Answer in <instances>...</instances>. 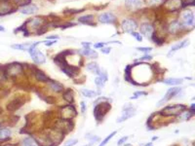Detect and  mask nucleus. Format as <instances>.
<instances>
[{"label": "nucleus", "instance_id": "f257e3e1", "mask_svg": "<svg viewBox=\"0 0 195 146\" xmlns=\"http://www.w3.org/2000/svg\"><path fill=\"white\" fill-rule=\"evenodd\" d=\"M185 105L184 104H174L165 107L162 111H161V115L163 116H176L179 115L181 112L185 110Z\"/></svg>", "mask_w": 195, "mask_h": 146}, {"label": "nucleus", "instance_id": "f03ea898", "mask_svg": "<svg viewBox=\"0 0 195 146\" xmlns=\"http://www.w3.org/2000/svg\"><path fill=\"white\" fill-rule=\"evenodd\" d=\"M38 44H39V42H37L36 44L30 45V47L28 51L29 52V54H30V56L33 59V62H34L35 63H44L46 62V58H45V56L42 54V53L36 49V46Z\"/></svg>", "mask_w": 195, "mask_h": 146}, {"label": "nucleus", "instance_id": "7ed1b4c3", "mask_svg": "<svg viewBox=\"0 0 195 146\" xmlns=\"http://www.w3.org/2000/svg\"><path fill=\"white\" fill-rule=\"evenodd\" d=\"M109 109L110 105L109 103H99L94 109V115H95L97 121H102L104 116L107 113V111Z\"/></svg>", "mask_w": 195, "mask_h": 146}, {"label": "nucleus", "instance_id": "20e7f679", "mask_svg": "<svg viewBox=\"0 0 195 146\" xmlns=\"http://www.w3.org/2000/svg\"><path fill=\"white\" fill-rule=\"evenodd\" d=\"M135 114H136V110L134 109V107H132L131 105H126V106H124L122 115H121V117H119L117 119V123L124 122V121L128 120L129 118L133 117Z\"/></svg>", "mask_w": 195, "mask_h": 146}, {"label": "nucleus", "instance_id": "39448f33", "mask_svg": "<svg viewBox=\"0 0 195 146\" xmlns=\"http://www.w3.org/2000/svg\"><path fill=\"white\" fill-rule=\"evenodd\" d=\"M179 92H180V88H179V87H175V88L169 89V90H168V91L166 92V94H165V96L163 97V98L157 102V105L163 104V103H165V102H167V101H169L170 99H172L174 97H176Z\"/></svg>", "mask_w": 195, "mask_h": 146}, {"label": "nucleus", "instance_id": "423d86ee", "mask_svg": "<svg viewBox=\"0 0 195 146\" xmlns=\"http://www.w3.org/2000/svg\"><path fill=\"white\" fill-rule=\"evenodd\" d=\"M165 7L170 12L178 11L184 7V3L181 0H167L165 2Z\"/></svg>", "mask_w": 195, "mask_h": 146}, {"label": "nucleus", "instance_id": "0eeeda50", "mask_svg": "<svg viewBox=\"0 0 195 146\" xmlns=\"http://www.w3.org/2000/svg\"><path fill=\"white\" fill-rule=\"evenodd\" d=\"M181 24L185 26H193L194 25V15L191 12H184L180 16Z\"/></svg>", "mask_w": 195, "mask_h": 146}, {"label": "nucleus", "instance_id": "6e6552de", "mask_svg": "<svg viewBox=\"0 0 195 146\" xmlns=\"http://www.w3.org/2000/svg\"><path fill=\"white\" fill-rule=\"evenodd\" d=\"M122 28L127 33H132L137 28V22L134 19H125L122 23Z\"/></svg>", "mask_w": 195, "mask_h": 146}, {"label": "nucleus", "instance_id": "1a4fd4ad", "mask_svg": "<svg viewBox=\"0 0 195 146\" xmlns=\"http://www.w3.org/2000/svg\"><path fill=\"white\" fill-rule=\"evenodd\" d=\"M6 72L8 73L9 75L15 76L18 75L22 72V65L19 63H13V64H9L7 67L5 68Z\"/></svg>", "mask_w": 195, "mask_h": 146}, {"label": "nucleus", "instance_id": "9d476101", "mask_svg": "<svg viewBox=\"0 0 195 146\" xmlns=\"http://www.w3.org/2000/svg\"><path fill=\"white\" fill-rule=\"evenodd\" d=\"M99 21L103 24H112L116 21V18L111 13H103L99 16Z\"/></svg>", "mask_w": 195, "mask_h": 146}, {"label": "nucleus", "instance_id": "9b49d317", "mask_svg": "<svg viewBox=\"0 0 195 146\" xmlns=\"http://www.w3.org/2000/svg\"><path fill=\"white\" fill-rule=\"evenodd\" d=\"M140 32L145 37H151V35L154 33V28L150 24H143L140 26Z\"/></svg>", "mask_w": 195, "mask_h": 146}, {"label": "nucleus", "instance_id": "f8f14e48", "mask_svg": "<svg viewBox=\"0 0 195 146\" xmlns=\"http://www.w3.org/2000/svg\"><path fill=\"white\" fill-rule=\"evenodd\" d=\"M188 44H189V42H188V40H184V41L179 42V43H177L176 45H174L173 47L171 48L170 52L168 53V57H172L175 52L179 51V49H181V48H184V47H186V46H187Z\"/></svg>", "mask_w": 195, "mask_h": 146}, {"label": "nucleus", "instance_id": "ddd939ff", "mask_svg": "<svg viewBox=\"0 0 195 146\" xmlns=\"http://www.w3.org/2000/svg\"><path fill=\"white\" fill-rule=\"evenodd\" d=\"M37 11V6L35 5H32V4H29V5H25L24 7H22L20 9V12L22 13V14L24 15H31L33 13H35Z\"/></svg>", "mask_w": 195, "mask_h": 146}, {"label": "nucleus", "instance_id": "4468645a", "mask_svg": "<svg viewBox=\"0 0 195 146\" xmlns=\"http://www.w3.org/2000/svg\"><path fill=\"white\" fill-rule=\"evenodd\" d=\"M181 28H183V24L178 21H174L171 23V24L169 26V31L172 33V34H176V33H178L179 30H181Z\"/></svg>", "mask_w": 195, "mask_h": 146}, {"label": "nucleus", "instance_id": "2eb2a0df", "mask_svg": "<svg viewBox=\"0 0 195 146\" xmlns=\"http://www.w3.org/2000/svg\"><path fill=\"white\" fill-rule=\"evenodd\" d=\"M34 75H35V78L40 82H48L49 81V78L47 77L42 71H40L38 69L34 70Z\"/></svg>", "mask_w": 195, "mask_h": 146}, {"label": "nucleus", "instance_id": "dca6fc26", "mask_svg": "<svg viewBox=\"0 0 195 146\" xmlns=\"http://www.w3.org/2000/svg\"><path fill=\"white\" fill-rule=\"evenodd\" d=\"M183 79H179V78H169V79H166V80L162 81L164 84L166 85H170V86H177L183 83Z\"/></svg>", "mask_w": 195, "mask_h": 146}, {"label": "nucleus", "instance_id": "f3484780", "mask_svg": "<svg viewBox=\"0 0 195 146\" xmlns=\"http://www.w3.org/2000/svg\"><path fill=\"white\" fill-rule=\"evenodd\" d=\"M93 21H94V17L92 15H86V16H83L81 18H79V22L84 24H92V25H94L95 24L93 23Z\"/></svg>", "mask_w": 195, "mask_h": 146}, {"label": "nucleus", "instance_id": "a211bd4d", "mask_svg": "<svg viewBox=\"0 0 195 146\" xmlns=\"http://www.w3.org/2000/svg\"><path fill=\"white\" fill-rule=\"evenodd\" d=\"M83 56H86V57H89L91 58H98V53L95 52L94 50H91L90 48L88 49H85L84 51H81L80 52Z\"/></svg>", "mask_w": 195, "mask_h": 146}, {"label": "nucleus", "instance_id": "6ab92c4d", "mask_svg": "<svg viewBox=\"0 0 195 146\" xmlns=\"http://www.w3.org/2000/svg\"><path fill=\"white\" fill-rule=\"evenodd\" d=\"M87 68H88V70H90L93 74H100V67H99V65L96 63V62H91L89 63L88 65H87Z\"/></svg>", "mask_w": 195, "mask_h": 146}, {"label": "nucleus", "instance_id": "aec40b11", "mask_svg": "<svg viewBox=\"0 0 195 146\" xmlns=\"http://www.w3.org/2000/svg\"><path fill=\"white\" fill-rule=\"evenodd\" d=\"M82 95L86 97H97V92L95 91H92L89 89H81Z\"/></svg>", "mask_w": 195, "mask_h": 146}, {"label": "nucleus", "instance_id": "412c9836", "mask_svg": "<svg viewBox=\"0 0 195 146\" xmlns=\"http://www.w3.org/2000/svg\"><path fill=\"white\" fill-rule=\"evenodd\" d=\"M10 135H11V131L9 129H0V139L1 140L9 138Z\"/></svg>", "mask_w": 195, "mask_h": 146}, {"label": "nucleus", "instance_id": "4be33fe9", "mask_svg": "<svg viewBox=\"0 0 195 146\" xmlns=\"http://www.w3.org/2000/svg\"><path fill=\"white\" fill-rule=\"evenodd\" d=\"M31 44H14L12 45L13 49L16 50H21V51H28L30 47Z\"/></svg>", "mask_w": 195, "mask_h": 146}, {"label": "nucleus", "instance_id": "5701e85b", "mask_svg": "<svg viewBox=\"0 0 195 146\" xmlns=\"http://www.w3.org/2000/svg\"><path fill=\"white\" fill-rule=\"evenodd\" d=\"M50 87L53 91H55L57 92H62L63 91V86L59 84L58 82H54V81H51L50 82Z\"/></svg>", "mask_w": 195, "mask_h": 146}, {"label": "nucleus", "instance_id": "b1692460", "mask_svg": "<svg viewBox=\"0 0 195 146\" xmlns=\"http://www.w3.org/2000/svg\"><path fill=\"white\" fill-rule=\"evenodd\" d=\"M22 105V102H21V101H20V99H16V101H12L9 105H8V109L11 111H13V110H16V109H18L20 106Z\"/></svg>", "mask_w": 195, "mask_h": 146}, {"label": "nucleus", "instance_id": "393cba45", "mask_svg": "<svg viewBox=\"0 0 195 146\" xmlns=\"http://www.w3.org/2000/svg\"><path fill=\"white\" fill-rule=\"evenodd\" d=\"M23 146H38L36 141L31 137H26L23 141Z\"/></svg>", "mask_w": 195, "mask_h": 146}, {"label": "nucleus", "instance_id": "a878e982", "mask_svg": "<svg viewBox=\"0 0 195 146\" xmlns=\"http://www.w3.org/2000/svg\"><path fill=\"white\" fill-rule=\"evenodd\" d=\"M104 83H105L104 79L103 77H100V75H99V76L95 79V84H96L97 87H98V88H100V89H102V88L104 87Z\"/></svg>", "mask_w": 195, "mask_h": 146}, {"label": "nucleus", "instance_id": "bb28decb", "mask_svg": "<svg viewBox=\"0 0 195 146\" xmlns=\"http://www.w3.org/2000/svg\"><path fill=\"white\" fill-rule=\"evenodd\" d=\"M64 99L68 102L71 103L73 101V94H72V91L71 90H69V91H66V92L64 95Z\"/></svg>", "mask_w": 195, "mask_h": 146}, {"label": "nucleus", "instance_id": "cd10ccee", "mask_svg": "<svg viewBox=\"0 0 195 146\" xmlns=\"http://www.w3.org/2000/svg\"><path fill=\"white\" fill-rule=\"evenodd\" d=\"M116 134H117V131H113V132H111L110 135H107V136L104 139V140L102 141V143H100L99 146H105V145L107 144V142H109V141L110 140V139H111L114 135H115Z\"/></svg>", "mask_w": 195, "mask_h": 146}, {"label": "nucleus", "instance_id": "c85d7f7f", "mask_svg": "<svg viewBox=\"0 0 195 146\" xmlns=\"http://www.w3.org/2000/svg\"><path fill=\"white\" fill-rule=\"evenodd\" d=\"M193 114L191 113V112H181V113L179 115V118L180 119V120H189L190 117L192 116Z\"/></svg>", "mask_w": 195, "mask_h": 146}, {"label": "nucleus", "instance_id": "c756f323", "mask_svg": "<svg viewBox=\"0 0 195 146\" xmlns=\"http://www.w3.org/2000/svg\"><path fill=\"white\" fill-rule=\"evenodd\" d=\"M77 142L78 140L76 138H71V139H69V140L64 143V146H74Z\"/></svg>", "mask_w": 195, "mask_h": 146}, {"label": "nucleus", "instance_id": "7c9ffc66", "mask_svg": "<svg viewBox=\"0 0 195 146\" xmlns=\"http://www.w3.org/2000/svg\"><path fill=\"white\" fill-rule=\"evenodd\" d=\"M151 39H152V41H153V42H155V43L158 44V45L162 44V40H161L160 38L157 37V35L155 34V33H153V34L151 35Z\"/></svg>", "mask_w": 195, "mask_h": 146}, {"label": "nucleus", "instance_id": "2f4dec72", "mask_svg": "<svg viewBox=\"0 0 195 146\" xmlns=\"http://www.w3.org/2000/svg\"><path fill=\"white\" fill-rule=\"evenodd\" d=\"M132 36L134 37V38H136L137 40L139 41V42H142L143 41V37H142V35L140 34V33H138V32H135V31H133L132 33Z\"/></svg>", "mask_w": 195, "mask_h": 146}, {"label": "nucleus", "instance_id": "473e14b6", "mask_svg": "<svg viewBox=\"0 0 195 146\" xmlns=\"http://www.w3.org/2000/svg\"><path fill=\"white\" fill-rule=\"evenodd\" d=\"M145 2L150 5H158L160 3H162L163 0H145Z\"/></svg>", "mask_w": 195, "mask_h": 146}, {"label": "nucleus", "instance_id": "72a5a7b5", "mask_svg": "<svg viewBox=\"0 0 195 146\" xmlns=\"http://www.w3.org/2000/svg\"><path fill=\"white\" fill-rule=\"evenodd\" d=\"M17 2V4L21 5V6H25V5H29L30 3V0H15Z\"/></svg>", "mask_w": 195, "mask_h": 146}, {"label": "nucleus", "instance_id": "f704fd0d", "mask_svg": "<svg viewBox=\"0 0 195 146\" xmlns=\"http://www.w3.org/2000/svg\"><path fill=\"white\" fill-rule=\"evenodd\" d=\"M137 50H138V51H140V52H144V53H147V52H150V51L152 50V48H150V47H139Z\"/></svg>", "mask_w": 195, "mask_h": 146}, {"label": "nucleus", "instance_id": "c9c22d12", "mask_svg": "<svg viewBox=\"0 0 195 146\" xmlns=\"http://www.w3.org/2000/svg\"><path fill=\"white\" fill-rule=\"evenodd\" d=\"M128 138H129V136H124V137H122V138H120L119 140H118V143H117V145H118V146H120V145L124 144V142L127 140Z\"/></svg>", "mask_w": 195, "mask_h": 146}, {"label": "nucleus", "instance_id": "e433bc0d", "mask_svg": "<svg viewBox=\"0 0 195 146\" xmlns=\"http://www.w3.org/2000/svg\"><path fill=\"white\" fill-rule=\"evenodd\" d=\"M147 95V92H135V96H137L136 97L138 98L140 96H146Z\"/></svg>", "mask_w": 195, "mask_h": 146}, {"label": "nucleus", "instance_id": "4c0bfd02", "mask_svg": "<svg viewBox=\"0 0 195 146\" xmlns=\"http://www.w3.org/2000/svg\"><path fill=\"white\" fill-rule=\"evenodd\" d=\"M105 44L104 43H96L95 45H94V47H95L96 49H99V48H104V46Z\"/></svg>", "mask_w": 195, "mask_h": 146}, {"label": "nucleus", "instance_id": "58836bf2", "mask_svg": "<svg viewBox=\"0 0 195 146\" xmlns=\"http://www.w3.org/2000/svg\"><path fill=\"white\" fill-rule=\"evenodd\" d=\"M57 43V40H51V41H45V45L46 46H52L54 44H56Z\"/></svg>", "mask_w": 195, "mask_h": 146}, {"label": "nucleus", "instance_id": "ea45409f", "mask_svg": "<svg viewBox=\"0 0 195 146\" xmlns=\"http://www.w3.org/2000/svg\"><path fill=\"white\" fill-rule=\"evenodd\" d=\"M110 48H109V47H107V48H102V52L104 53V54H109V53H110Z\"/></svg>", "mask_w": 195, "mask_h": 146}, {"label": "nucleus", "instance_id": "a19ab883", "mask_svg": "<svg viewBox=\"0 0 195 146\" xmlns=\"http://www.w3.org/2000/svg\"><path fill=\"white\" fill-rule=\"evenodd\" d=\"M151 58H152V57L151 56H148V55H145V56L140 58V59H144V61H150Z\"/></svg>", "mask_w": 195, "mask_h": 146}, {"label": "nucleus", "instance_id": "79ce46f5", "mask_svg": "<svg viewBox=\"0 0 195 146\" xmlns=\"http://www.w3.org/2000/svg\"><path fill=\"white\" fill-rule=\"evenodd\" d=\"M81 110H82L83 113H85V111H86V104H85L84 101L81 102Z\"/></svg>", "mask_w": 195, "mask_h": 146}, {"label": "nucleus", "instance_id": "37998d69", "mask_svg": "<svg viewBox=\"0 0 195 146\" xmlns=\"http://www.w3.org/2000/svg\"><path fill=\"white\" fill-rule=\"evenodd\" d=\"M82 46H84V47H87V49L91 47V43H82Z\"/></svg>", "mask_w": 195, "mask_h": 146}, {"label": "nucleus", "instance_id": "c03bdc74", "mask_svg": "<svg viewBox=\"0 0 195 146\" xmlns=\"http://www.w3.org/2000/svg\"><path fill=\"white\" fill-rule=\"evenodd\" d=\"M190 108H191V113H192V114H194V108H195V105H194V103H192V104H191V107H190Z\"/></svg>", "mask_w": 195, "mask_h": 146}, {"label": "nucleus", "instance_id": "a18cd8bd", "mask_svg": "<svg viewBox=\"0 0 195 146\" xmlns=\"http://www.w3.org/2000/svg\"><path fill=\"white\" fill-rule=\"evenodd\" d=\"M0 31H5L4 26H1V25H0Z\"/></svg>", "mask_w": 195, "mask_h": 146}]
</instances>
